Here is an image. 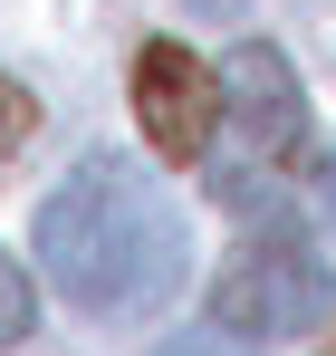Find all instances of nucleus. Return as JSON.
<instances>
[{
	"instance_id": "nucleus-1",
	"label": "nucleus",
	"mask_w": 336,
	"mask_h": 356,
	"mask_svg": "<svg viewBox=\"0 0 336 356\" xmlns=\"http://www.w3.org/2000/svg\"><path fill=\"white\" fill-rule=\"evenodd\" d=\"M183 212L154 174L125 154H87L77 174L39 202V270L67 308L87 318H154L183 289Z\"/></svg>"
},
{
	"instance_id": "nucleus-3",
	"label": "nucleus",
	"mask_w": 336,
	"mask_h": 356,
	"mask_svg": "<svg viewBox=\"0 0 336 356\" xmlns=\"http://www.w3.org/2000/svg\"><path fill=\"white\" fill-rule=\"evenodd\" d=\"M221 116L240 135L230 174H260V164H288L308 145V97H298V67L269 49V39H240L221 58Z\"/></svg>"
},
{
	"instance_id": "nucleus-6",
	"label": "nucleus",
	"mask_w": 336,
	"mask_h": 356,
	"mask_svg": "<svg viewBox=\"0 0 336 356\" xmlns=\"http://www.w3.org/2000/svg\"><path fill=\"white\" fill-rule=\"evenodd\" d=\"M29 125H39V97H29L19 77H0V164H10V154L29 145Z\"/></svg>"
},
{
	"instance_id": "nucleus-8",
	"label": "nucleus",
	"mask_w": 336,
	"mask_h": 356,
	"mask_svg": "<svg viewBox=\"0 0 336 356\" xmlns=\"http://www.w3.org/2000/svg\"><path fill=\"white\" fill-rule=\"evenodd\" d=\"M327 212H336V164H327Z\"/></svg>"
},
{
	"instance_id": "nucleus-2",
	"label": "nucleus",
	"mask_w": 336,
	"mask_h": 356,
	"mask_svg": "<svg viewBox=\"0 0 336 356\" xmlns=\"http://www.w3.org/2000/svg\"><path fill=\"white\" fill-rule=\"evenodd\" d=\"M327 308H336V280H327V260H317L298 232L240 241L230 270L212 280V327H221V337H250V347H269V337H308Z\"/></svg>"
},
{
	"instance_id": "nucleus-5",
	"label": "nucleus",
	"mask_w": 336,
	"mask_h": 356,
	"mask_svg": "<svg viewBox=\"0 0 336 356\" xmlns=\"http://www.w3.org/2000/svg\"><path fill=\"white\" fill-rule=\"evenodd\" d=\"M29 318H39V289H29V270H19V260L0 250V356L29 337Z\"/></svg>"
},
{
	"instance_id": "nucleus-4",
	"label": "nucleus",
	"mask_w": 336,
	"mask_h": 356,
	"mask_svg": "<svg viewBox=\"0 0 336 356\" xmlns=\"http://www.w3.org/2000/svg\"><path fill=\"white\" fill-rule=\"evenodd\" d=\"M135 116L164 164H202L221 135V67H202L183 39H144L135 49Z\"/></svg>"
},
{
	"instance_id": "nucleus-7",
	"label": "nucleus",
	"mask_w": 336,
	"mask_h": 356,
	"mask_svg": "<svg viewBox=\"0 0 336 356\" xmlns=\"http://www.w3.org/2000/svg\"><path fill=\"white\" fill-rule=\"evenodd\" d=\"M164 356H221V347H212V337H183V347H164Z\"/></svg>"
}]
</instances>
